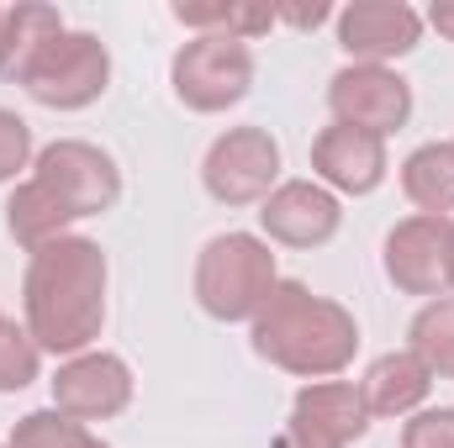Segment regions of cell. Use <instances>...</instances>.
Wrapping results in <instances>:
<instances>
[{"instance_id": "ffe728a7", "label": "cell", "mask_w": 454, "mask_h": 448, "mask_svg": "<svg viewBox=\"0 0 454 448\" xmlns=\"http://www.w3.org/2000/svg\"><path fill=\"white\" fill-rule=\"evenodd\" d=\"M5 448H112L106 438H96L85 422H74V417H64V412H27L16 428H11V438Z\"/></svg>"}, {"instance_id": "30bf717a", "label": "cell", "mask_w": 454, "mask_h": 448, "mask_svg": "<svg viewBox=\"0 0 454 448\" xmlns=\"http://www.w3.org/2000/svg\"><path fill=\"white\" fill-rule=\"evenodd\" d=\"M370 406L354 380H312L291 401L286 448H348L370 433Z\"/></svg>"}, {"instance_id": "cb8c5ba5", "label": "cell", "mask_w": 454, "mask_h": 448, "mask_svg": "<svg viewBox=\"0 0 454 448\" xmlns=\"http://www.w3.org/2000/svg\"><path fill=\"white\" fill-rule=\"evenodd\" d=\"M275 16H280V21H291V27H301V32H312V27H323L333 11H328V5H312V11H275Z\"/></svg>"}, {"instance_id": "44dd1931", "label": "cell", "mask_w": 454, "mask_h": 448, "mask_svg": "<svg viewBox=\"0 0 454 448\" xmlns=\"http://www.w3.org/2000/svg\"><path fill=\"white\" fill-rule=\"evenodd\" d=\"M37 375H43V348L32 343L27 328H16V322L5 317V328H0V396L27 390Z\"/></svg>"}, {"instance_id": "83f0119b", "label": "cell", "mask_w": 454, "mask_h": 448, "mask_svg": "<svg viewBox=\"0 0 454 448\" xmlns=\"http://www.w3.org/2000/svg\"><path fill=\"white\" fill-rule=\"evenodd\" d=\"M0 448H5V444H0Z\"/></svg>"}, {"instance_id": "277c9868", "label": "cell", "mask_w": 454, "mask_h": 448, "mask_svg": "<svg viewBox=\"0 0 454 448\" xmlns=\"http://www.w3.org/2000/svg\"><path fill=\"white\" fill-rule=\"evenodd\" d=\"M53 206L59 217L74 227L85 217H106L116 201H121V169L106 148L85 143V137H59L48 143L37 158H32V174H27Z\"/></svg>"}, {"instance_id": "8fae6325", "label": "cell", "mask_w": 454, "mask_h": 448, "mask_svg": "<svg viewBox=\"0 0 454 448\" xmlns=\"http://www.w3.org/2000/svg\"><path fill=\"white\" fill-rule=\"evenodd\" d=\"M259 227H264V243H280V248H323L333 243L343 227V206L339 196L317 180H280L270 190V201L259 206Z\"/></svg>"}, {"instance_id": "484cf974", "label": "cell", "mask_w": 454, "mask_h": 448, "mask_svg": "<svg viewBox=\"0 0 454 448\" xmlns=\"http://www.w3.org/2000/svg\"><path fill=\"white\" fill-rule=\"evenodd\" d=\"M444 290L454 296V227H450V253H444Z\"/></svg>"}, {"instance_id": "7402d4cb", "label": "cell", "mask_w": 454, "mask_h": 448, "mask_svg": "<svg viewBox=\"0 0 454 448\" xmlns=\"http://www.w3.org/2000/svg\"><path fill=\"white\" fill-rule=\"evenodd\" d=\"M32 158H37V148H32L27 116H16V112L0 106V185H11L21 169H32Z\"/></svg>"}, {"instance_id": "7a4b0ae2", "label": "cell", "mask_w": 454, "mask_h": 448, "mask_svg": "<svg viewBox=\"0 0 454 448\" xmlns=\"http://www.w3.org/2000/svg\"><path fill=\"white\" fill-rule=\"evenodd\" d=\"M248 343L264 364L312 380H339L359 353V322L354 312L317 296L301 280H280L270 290V301L259 306V317L248 322Z\"/></svg>"}, {"instance_id": "6da1fadb", "label": "cell", "mask_w": 454, "mask_h": 448, "mask_svg": "<svg viewBox=\"0 0 454 448\" xmlns=\"http://www.w3.org/2000/svg\"><path fill=\"white\" fill-rule=\"evenodd\" d=\"M106 285H112L106 248L96 237L64 232L27 259V274H21L27 322L21 328L53 359L90 353L106 328Z\"/></svg>"}, {"instance_id": "4316f807", "label": "cell", "mask_w": 454, "mask_h": 448, "mask_svg": "<svg viewBox=\"0 0 454 448\" xmlns=\"http://www.w3.org/2000/svg\"><path fill=\"white\" fill-rule=\"evenodd\" d=\"M0 328H5V317H0Z\"/></svg>"}, {"instance_id": "603a6c76", "label": "cell", "mask_w": 454, "mask_h": 448, "mask_svg": "<svg viewBox=\"0 0 454 448\" xmlns=\"http://www.w3.org/2000/svg\"><path fill=\"white\" fill-rule=\"evenodd\" d=\"M402 448H454V406H423L402 422Z\"/></svg>"}, {"instance_id": "5b68a950", "label": "cell", "mask_w": 454, "mask_h": 448, "mask_svg": "<svg viewBox=\"0 0 454 448\" xmlns=\"http://www.w3.org/2000/svg\"><path fill=\"white\" fill-rule=\"evenodd\" d=\"M169 85H175V101L196 116H217L232 112L248 90H254V53L248 42L238 37H191L175 64H169Z\"/></svg>"}, {"instance_id": "52a82bcc", "label": "cell", "mask_w": 454, "mask_h": 448, "mask_svg": "<svg viewBox=\"0 0 454 448\" xmlns=\"http://www.w3.org/2000/svg\"><path fill=\"white\" fill-rule=\"evenodd\" d=\"M112 85V53L96 32H64L53 42V53L37 64V74L27 80V96L48 112H85L106 96Z\"/></svg>"}, {"instance_id": "2e32d148", "label": "cell", "mask_w": 454, "mask_h": 448, "mask_svg": "<svg viewBox=\"0 0 454 448\" xmlns=\"http://www.w3.org/2000/svg\"><path fill=\"white\" fill-rule=\"evenodd\" d=\"M428 390H434V369L412 348L380 353L359 380V396H364L370 417H412V412H423Z\"/></svg>"}, {"instance_id": "9c48e42d", "label": "cell", "mask_w": 454, "mask_h": 448, "mask_svg": "<svg viewBox=\"0 0 454 448\" xmlns=\"http://www.w3.org/2000/svg\"><path fill=\"white\" fill-rule=\"evenodd\" d=\"M328 112L343 127H359V132H375V137H391L412 121V85L396 74V69H380V64H348L328 80Z\"/></svg>"}, {"instance_id": "7c38bea8", "label": "cell", "mask_w": 454, "mask_h": 448, "mask_svg": "<svg viewBox=\"0 0 454 448\" xmlns=\"http://www.w3.org/2000/svg\"><path fill=\"white\" fill-rule=\"evenodd\" d=\"M339 48L354 64H391L423 42V16L407 0H354L339 16Z\"/></svg>"}, {"instance_id": "9a60e30c", "label": "cell", "mask_w": 454, "mask_h": 448, "mask_svg": "<svg viewBox=\"0 0 454 448\" xmlns=\"http://www.w3.org/2000/svg\"><path fill=\"white\" fill-rule=\"evenodd\" d=\"M64 16L43 0H16L0 11V80L5 85H21L37 74V64L53 53V42L64 37Z\"/></svg>"}, {"instance_id": "5bb4252c", "label": "cell", "mask_w": 454, "mask_h": 448, "mask_svg": "<svg viewBox=\"0 0 454 448\" xmlns=\"http://www.w3.org/2000/svg\"><path fill=\"white\" fill-rule=\"evenodd\" d=\"M450 217H407L386 232V280L402 296H444V253H450Z\"/></svg>"}, {"instance_id": "d6986e66", "label": "cell", "mask_w": 454, "mask_h": 448, "mask_svg": "<svg viewBox=\"0 0 454 448\" xmlns=\"http://www.w3.org/2000/svg\"><path fill=\"white\" fill-rule=\"evenodd\" d=\"M407 348L434 369V380H439V375L454 380V296L428 301V306L412 317V328H407Z\"/></svg>"}, {"instance_id": "d4e9b609", "label": "cell", "mask_w": 454, "mask_h": 448, "mask_svg": "<svg viewBox=\"0 0 454 448\" xmlns=\"http://www.w3.org/2000/svg\"><path fill=\"white\" fill-rule=\"evenodd\" d=\"M428 21L439 27V37H450V42H454V0H439V5L428 11Z\"/></svg>"}, {"instance_id": "8992f818", "label": "cell", "mask_w": 454, "mask_h": 448, "mask_svg": "<svg viewBox=\"0 0 454 448\" xmlns=\"http://www.w3.org/2000/svg\"><path fill=\"white\" fill-rule=\"evenodd\" d=\"M201 185L217 206H264L280 185V143L264 127H227L201 158Z\"/></svg>"}, {"instance_id": "4fadbf2b", "label": "cell", "mask_w": 454, "mask_h": 448, "mask_svg": "<svg viewBox=\"0 0 454 448\" xmlns=\"http://www.w3.org/2000/svg\"><path fill=\"white\" fill-rule=\"evenodd\" d=\"M386 169H391V153H386V137L375 132L333 121L312 143V180L328 185L333 196H375L386 185Z\"/></svg>"}, {"instance_id": "ba28073f", "label": "cell", "mask_w": 454, "mask_h": 448, "mask_svg": "<svg viewBox=\"0 0 454 448\" xmlns=\"http://www.w3.org/2000/svg\"><path fill=\"white\" fill-rule=\"evenodd\" d=\"M53 412L74 417V422H112L132 406V369L121 353L106 348H90V353H74V359H59L53 380Z\"/></svg>"}, {"instance_id": "ac0fdd59", "label": "cell", "mask_w": 454, "mask_h": 448, "mask_svg": "<svg viewBox=\"0 0 454 448\" xmlns=\"http://www.w3.org/2000/svg\"><path fill=\"white\" fill-rule=\"evenodd\" d=\"M175 21L180 27H191V37H207V32H217V37H238V42H254V37H264L280 16L270 11V5H175Z\"/></svg>"}, {"instance_id": "3957f363", "label": "cell", "mask_w": 454, "mask_h": 448, "mask_svg": "<svg viewBox=\"0 0 454 448\" xmlns=\"http://www.w3.org/2000/svg\"><path fill=\"white\" fill-rule=\"evenodd\" d=\"M275 285L280 269L259 232H217L196 259V306L212 322H254Z\"/></svg>"}, {"instance_id": "e0dca14e", "label": "cell", "mask_w": 454, "mask_h": 448, "mask_svg": "<svg viewBox=\"0 0 454 448\" xmlns=\"http://www.w3.org/2000/svg\"><path fill=\"white\" fill-rule=\"evenodd\" d=\"M402 190L418 206V217H450L454 212V143H423L402 164Z\"/></svg>"}]
</instances>
